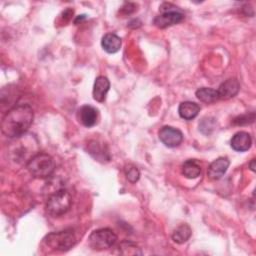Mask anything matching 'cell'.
Returning a JSON list of instances; mask_svg holds the SVG:
<instances>
[{
	"mask_svg": "<svg viewBox=\"0 0 256 256\" xmlns=\"http://www.w3.org/2000/svg\"><path fill=\"white\" fill-rule=\"evenodd\" d=\"M119 252L123 255H140L141 251L136 244L131 241H122L119 245Z\"/></svg>",
	"mask_w": 256,
	"mask_h": 256,
	"instance_id": "cell-19",
	"label": "cell"
},
{
	"mask_svg": "<svg viewBox=\"0 0 256 256\" xmlns=\"http://www.w3.org/2000/svg\"><path fill=\"white\" fill-rule=\"evenodd\" d=\"M89 146V153L98 161H109L110 155L108 149L103 143H99L96 140H92L88 144Z\"/></svg>",
	"mask_w": 256,
	"mask_h": 256,
	"instance_id": "cell-15",
	"label": "cell"
},
{
	"mask_svg": "<svg viewBox=\"0 0 256 256\" xmlns=\"http://www.w3.org/2000/svg\"><path fill=\"white\" fill-rule=\"evenodd\" d=\"M72 197L68 190L59 188L51 193L46 201V210L53 217L64 215L71 207Z\"/></svg>",
	"mask_w": 256,
	"mask_h": 256,
	"instance_id": "cell-2",
	"label": "cell"
},
{
	"mask_svg": "<svg viewBox=\"0 0 256 256\" xmlns=\"http://www.w3.org/2000/svg\"><path fill=\"white\" fill-rule=\"evenodd\" d=\"M34 113L30 105L19 104L11 108L1 122L2 133L9 138L24 135L32 125Z\"/></svg>",
	"mask_w": 256,
	"mask_h": 256,
	"instance_id": "cell-1",
	"label": "cell"
},
{
	"mask_svg": "<svg viewBox=\"0 0 256 256\" xmlns=\"http://www.w3.org/2000/svg\"><path fill=\"white\" fill-rule=\"evenodd\" d=\"M182 174L189 179L197 178L201 174V166L196 160H186L182 165Z\"/></svg>",
	"mask_w": 256,
	"mask_h": 256,
	"instance_id": "cell-16",
	"label": "cell"
},
{
	"mask_svg": "<svg viewBox=\"0 0 256 256\" xmlns=\"http://www.w3.org/2000/svg\"><path fill=\"white\" fill-rule=\"evenodd\" d=\"M101 45H102V48L106 52L113 54L120 50L122 41L118 35H116L114 33H107L102 37Z\"/></svg>",
	"mask_w": 256,
	"mask_h": 256,
	"instance_id": "cell-13",
	"label": "cell"
},
{
	"mask_svg": "<svg viewBox=\"0 0 256 256\" xmlns=\"http://www.w3.org/2000/svg\"><path fill=\"white\" fill-rule=\"evenodd\" d=\"M252 144V138L248 132L239 131L235 133L231 139V147L235 151L244 152L247 151Z\"/></svg>",
	"mask_w": 256,
	"mask_h": 256,
	"instance_id": "cell-10",
	"label": "cell"
},
{
	"mask_svg": "<svg viewBox=\"0 0 256 256\" xmlns=\"http://www.w3.org/2000/svg\"><path fill=\"white\" fill-rule=\"evenodd\" d=\"M117 241V235L114 233L113 230L109 228H101L94 230L89 238L88 243L89 246L94 250H105L111 248L115 245Z\"/></svg>",
	"mask_w": 256,
	"mask_h": 256,
	"instance_id": "cell-5",
	"label": "cell"
},
{
	"mask_svg": "<svg viewBox=\"0 0 256 256\" xmlns=\"http://www.w3.org/2000/svg\"><path fill=\"white\" fill-rule=\"evenodd\" d=\"M136 9V5L134 3H125L122 7H121V11L124 12L125 14H130L132 12H134Z\"/></svg>",
	"mask_w": 256,
	"mask_h": 256,
	"instance_id": "cell-22",
	"label": "cell"
},
{
	"mask_svg": "<svg viewBox=\"0 0 256 256\" xmlns=\"http://www.w3.org/2000/svg\"><path fill=\"white\" fill-rule=\"evenodd\" d=\"M161 11H162V13L154 19L155 26H157L158 28H161V29L178 24L184 18V15L181 12L177 11L176 9L161 8Z\"/></svg>",
	"mask_w": 256,
	"mask_h": 256,
	"instance_id": "cell-6",
	"label": "cell"
},
{
	"mask_svg": "<svg viewBox=\"0 0 256 256\" xmlns=\"http://www.w3.org/2000/svg\"><path fill=\"white\" fill-rule=\"evenodd\" d=\"M196 97L204 102V103H214L216 102L219 97H218V93L217 90L213 89V88H207V87H202L196 90Z\"/></svg>",
	"mask_w": 256,
	"mask_h": 256,
	"instance_id": "cell-18",
	"label": "cell"
},
{
	"mask_svg": "<svg viewBox=\"0 0 256 256\" xmlns=\"http://www.w3.org/2000/svg\"><path fill=\"white\" fill-rule=\"evenodd\" d=\"M229 160L226 157H219L214 160L207 169V175L211 180L220 179L227 171L229 167Z\"/></svg>",
	"mask_w": 256,
	"mask_h": 256,
	"instance_id": "cell-8",
	"label": "cell"
},
{
	"mask_svg": "<svg viewBox=\"0 0 256 256\" xmlns=\"http://www.w3.org/2000/svg\"><path fill=\"white\" fill-rule=\"evenodd\" d=\"M191 228L188 224H181L172 233V239L177 244L185 243L191 236Z\"/></svg>",
	"mask_w": 256,
	"mask_h": 256,
	"instance_id": "cell-17",
	"label": "cell"
},
{
	"mask_svg": "<svg viewBox=\"0 0 256 256\" xmlns=\"http://www.w3.org/2000/svg\"><path fill=\"white\" fill-rule=\"evenodd\" d=\"M160 141L169 148L177 147L183 141V134L182 132L174 127L171 126H164L159 130L158 133Z\"/></svg>",
	"mask_w": 256,
	"mask_h": 256,
	"instance_id": "cell-7",
	"label": "cell"
},
{
	"mask_svg": "<svg viewBox=\"0 0 256 256\" xmlns=\"http://www.w3.org/2000/svg\"><path fill=\"white\" fill-rule=\"evenodd\" d=\"M78 117H79V121L85 127L89 128L96 124L98 113H97V110L91 105H83L78 110Z\"/></svg>",
	"mask_w": 256,
	"mask_h": 256,
	"instance_id": "cell-12",
	"label": "cell"
},
{
	"mask_svg": "<svg viewBox=\"0 0 256 256\" xmlns=\"http://www.w3.org/2000/svg\"><path fill=\"white\" fill-rule=\"evenodd\" d=\"M75 243L76 236L71 229L51 232L44 238V244L48 248L61 252L71 249Z\"/></svg>",
	"mask_w": 256,
	"mask_h": 256,
	"instance_id": "cell-4",
	"label": "cell"
},
{
	"mask_svg": "<svg viewBox=\"0 0 256 256\" xmlns=\"http://www.w3.org/2000/svg\"><path fill=\"white\" fill-rule=\"evenodd\" d=\"M239 90H240V84L238 80H236L235 78H230L224 81L223 83H221V85L217 90V93H218L219 99L227 100L236 96Z\"/></svg>",
	"mask_w": 256,
	"mask_h": 256,
	"instance_id": "cell-9",
	"label": "cell"
},
{
	"mask_svg": "<svg viewBox=\"0 0 256 256\" xmlns=\"http://www.w3.org/2000/svg\"><path fill=\"white\" fill-rule=\"evenodd\" d=\"M215 127V121L214 119L212 118H206V119H203L202 122L199 124V129L203 132L204 129H207L206 130V134H209Z\"/></svg>",
	"mask_w": 256,
	"mask_h": 256,
	"instance_id": "cell-21",
	"label": "cell"
},
{
	"mask_svg": "<svg viewBox=\"0 0 256 256\" xmlns=\"http://www.w3.org/2000/svg\"><path fill=\"white\" fill-rule=\"evenodd\" d=\"M110 89V82L105 76H98L93 86V98L98 102H104Z\"/></svg>",
	"mask_w": 256,
	"mask_h": 256,
	"instance_id": "cell-11",
	"label": "cell"
},
{
	"mask_svg": "<svg viewBox=\"0 0 256 256\" xmlns=\"http://www.w3.org/2000/svg\"><path fill=\"white\" fill-rule=\"evenodd\" d=\"M125 175H126L127 180L131 183H136L140 178V172H139L138 168L131 164L127 165L125 167Z\"/></svg>",
	"mask_w": 256,
	"mask_h": 256,
	"instance_id": "cell-20",
	"label": "cell"
},
{
	"mask_svg": "<svg viewBox=\"0 0 256 256\" xmlns=\"http://www.w3.org/2000/svg\"><path fill=\"white\" fill-rule=\"evenodd\" d=\"M249 167H250V169H251L252 171H255V159H252V160H251V162H250V164H249Z\"/></svg>",
	"mask_w": 256,
	"mask_h": 256,
	"instance_id": "cell-23",
	"label": "cell"
},
{
	"mask_svg": "<svg viewBox=\"0 0 256 256\" xmlns=\"http://www.w3.org/2000/svg\"><path fill=\"white\" fill-rule=\"evenodd\" d=\"M53 158L47 153H38L32 156L27 162L29 173L35 178H48L54 172Z\"/></svg>",
	"mask_w": 256,
	"mask_h": 256,
	"instance_id": "cell-3",
	"label": "cell"
},
{
	"mask_svg": "<svg viewBox=\"0 0 256 256\" xmlns=\"http://www.w3.org/2000/svg\"><path fill=\"white\" fill-rule=\"evenodd\" d=\"M200 111V106L192 101H184L178 107V113L181 118L185 120L194 119Z\"/></svg>",
	"mask_w": 256,
	"mask_h": 256,
	"instance_id": "cell-14",
	"label": "cell"
}]
</instances>
